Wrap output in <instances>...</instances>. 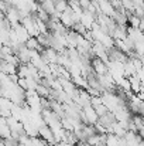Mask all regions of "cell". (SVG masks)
Wrapping results in <instances>:
<instances>
[{"instance_id":"8992f818","label":"cell","mask_w":144,"mask_h":146,"mask_svg":"<svg viewBox=\"0 0 144 146\" xmlns=\"http://www.w3.org/2000/svg\"><path fill=\"white\" fill-rule=\"evenodd\" d=\"M82 112H84V116H85L88 125H95L96 122H97V115H96L95 109H93L92 106H85V108H82Z\"/></svg>"},{"instance_id":"5b68a950","label":"cell","mask_w":144,"mask_h":146,"mask_svg":"<svg viewBox=\"0 0 144 146\" xmlns=\"http://www.w3.org/2000/svg\"><path fill=\"white\" fill-rule=\"evenodd\" d=\"M95 20H96L95 14H92V13H89V11H82L81 19H79V23H81L86 30H91L92 26H93V23H95Z\"/></svg>"},{"instance_id":"9a60e30c","label":"cell","mask_w":144,"mask_h":146,"mask_svg":"<svg viewBox=\"0 0 144 146\" xmlns=\"http://www.w3.org/2000/svg\"><path fill=\"white\" fill-rule=\"evenodd\" d=\"M48 146H57V145H48Z\"/></svg>"},{"instance_id":"52a82bcc","label":"cell","mask_w":144,"mask_h":146,"mask_svg":"<svg viewBox=\"0 0 144 146\" xmlns=\"http://www.w3.org/2000/svg\"><path fill=\"white\" fill-rule=\"evenodd\" d=\"M16 57L18 58V62H20V64L27 65V64L30 62V60H31V51L23 46V47L20 48V51L16 54Z\"/></svg>"},{"instance_id":"30bf717a","label":"cell","mask_w":144,"mask_h":146,"mask_svg":"<svg viewBox=\"0 0 144 146\" xmlns=\"http://www.w3.org/2000/svg\"><path fill=\"white\" fill-rule=\"evenodd\" d=\"M37 95L40 98H48L49 97V90L45 88L44 85H41V84H37V87H36V91H34Z\"/></svg>"},{"instance_id":"7c38bea8","label":"cell","mask_w":144,"mask_h":146,"mask_svg":"<svg viewBox=\"0 0 144 146\" xmlns=\"http://www.w3.org/2000/svg\"><path fill=\"white\" fill-rule=\"evenodd\" d=\"M37 81L31 80V78H26V87H27V91H36V87H37Z\"/></svg>"},{"instance_id":"ba28073f","label":"cell","mask_w":144,"mask_h":146,"mask_svg":"<svg viewBox=\"0 0 144 146\" xmlns=\"http://www.w3.org/2000/svg\"><path fill=\"white\" fill-rule=\"evenodd\" d=\"M24 47L28 50H31V51H38V52H41L43 51V47L38 44V41H37V38L36 37H30L26 43H24Z\"/></svg>"},{"instance_id":"9c48e42d","label":"cell","mask_w":144,"mask_h":146,"mask_svg":"<svg viewBox=\"0 0 144 146\" xmlns=\"http://www.w3.org/2000/svg\"><path fill=\"white\" fill-rule=\"evenodd\" d=\"M54 7H55V11L61 14V13H64L68 9V1L66 0H57L54 3Z\"/></svg>"},{"instance_id":"7a4b0ae2","label":"cell","mask_w":144,"mask_h":146,"mask_svg":"<svg viewBox=\"0 0 144 146\" xmlns=\"http://www.w3.org/2000/svg\"><path fill=\"white\" fill-rule=\"evenodd\" d=\"M91 68H92V71L95 72L97 77H100V75H106V74L109 72L107 64L103 62L102 60L96 58V57H93V58L91 60Z\"/></svg>"},{"instance_id":"5bb4252c","label":"cell","mask_w":144,"mask_h":146,"mask_svg":"<svg viewBox=\"0 0 144 146\" xmlns=\"http://www.w3.org/2000/svg\"><path fill=\"white\" fill-rule=\"evenodd\" d=\"M49 1H52V3H55V1H57V0H49Z\"/></svg>"},{"instance_id":"3957f363","label":"cell","mask_w":144,"mask_h":146,"mask_svg":"<svg viewBox=\"0 0 144 146\" xmlns=\"http://www.w3.org/2000/svg\"><path fill=\"white\" fill-rule=\"evenodd\" d=\"M11 30L14 31V34H16V37H17V41L20 43V44H24L28 38H30V36H28V33L26 31V29L18 23V24H14V26H11Z\"/></svg>"},{"instance_id":"8fae6325","label":"cell","mask_w":144,"mask_h":146,"mask_svg":"<svg viewBox=\"0 0 144 146\" xmlns=\"http://www.w3.org/2000/svg\"><path fill=\"white\" fill-rule=\"evenodd\" d=\"M93 109H95L96 115H97V118L99 116H102V115H105L106 112H107V109H106V106L103 105V104H99V105H95V106H92Z\"/></svg>"},{"instance_id":"4fadbf2b","label":"cell","mask_w":144,"mask_h":146,"mask_svg":"<svg viewBox=\"0 0 144 146\" xmlns=\"http://www.w3.org/2000/svg\"><path fill=\"white\" fill-rule=\"evenodd\" d=\"M57 146H72V145H68V143H65V142H58Z\"/></svg>"},{"instance_id":"6da1fadb","label":"cell","mask_w":144,"mask_h":146,"mask_svg":"<svg viewBox=\"0 0 144 146\" xmlns=\"http://www.w3.org/2000/svg\"><path fill=\"white\" fill-rule=\"evenodd\" d=\"M97 123H100V125L106 129L107 133H112V128H113V125L116 123V118H114V115H113L112 112L107 111L105 115H102V116L97 118Z\"/></svg>"},{"instance_id":"277c9868","label":"cell","mask_w":144,"mask_h":146,"mask_svg":"<svg viewBox=\"0 0 144 146\" xmlns=\"http://www.w3.org/2000/svg\"><path fill=\"white\" fill-rule=\"evenodd\" d=\"M6 20L9 21V24H10V26L18 24V23L21 21V17H20V13H18V10H17L16 7L10 6V7H9V10L6 11Z\"/></svg>"}]
</instances>
